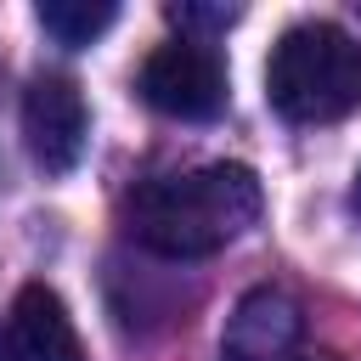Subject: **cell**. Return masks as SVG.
Wrapping results in <instances>:
<instances>
[{
    "label": "cell",
    "instance_id": "3",
    "mask_svg": "<svg viewBox=\"0 0 361 361\" xmlns=\"http://www.w3.org/2000/svg\"><path fill=\"white\" fill-rule=\"evenodd\" d=\"M135 85H141L147 107H158L164 118H180V124H209L226 113V56L203 34L164 39L141 62Z\"/></svg>",
    "mask_w": 361,
    "mask_h": 361
},
{
    "label": "cell",
    "instance_id": "8",
    "mask_svg": "<svg viewBox=\"0 0 361 361\" xmlns=\"http://www.w3.org/2000/svg\"><path fill=\"white\" fill-rule=\"evenodd\" d=\"M350 209H355V220H361V169H355V186H350Z\"/></svg>",
    "mask_w": 361,
    "mask_h": 361
},
{
    "label": "cell",
    "instance_id": "9",
    "mask_svg": "<svg viewBox=\"0 0 361 361\" xmlns=\"http://www.w3.org/2000/svg\"><path fill=\"white\" fill-rule=\"evenodd\" d=\"M293 361H322V355H293Z\"/></svg>",
    "mask_w": 361,
    "mask_h": 361
},
{
    "label": "cell",
    "instance_id": "1",
    "mask_svg": "<svg viewBox=\"0 0 361 361\" xmlns=\"http://www.w3.org/2000/svg\"><path fill=\"white\" fill-rule=\"evenodd\" d=\"M265 209L259 175L248 164H197L180 175H152L130 197V237L164 259H209L237 243Z\"/></svg>",
    "mask_w": 361,
    "mask_h": 361
},
{
    "label": "cell",
    "instance_id": "6",
    "mask_svg": "<svg viewBox=\"0 0 361 361\" xmlns=\"http://www.w3.org/2000/svg\"><path fill=\"white\" fill-rule=\"evenodd\" d=\"M299 305L282 288H248L237 299V310L226 316L220 333V355L226 361H293L299 344Z\"/></svg>",
    "mask_w": 361,
    "mask_h": 361
},
{
    "label": "cell",
    "instance_id": "4",
    "mask_svg": "<svg viewBox=\"0 0 361 361\" xmlns=\"http://www.w3.org/2000/svg\"><path fill=\"white\" fill-rule=\"evenodd\" d=\"M23 135H28V152H34V164L45 175H68L85 158V141H90L85 90L68 73L28 79V90H23Z\"/></svg>",
    "mask_w": 361,
    "mask_h": 361
},
{
    "label": "cell",
    "instance_id": "2",
    "mask_svg": "<svg viewBox=\"0 0 361 361\" xmlns=\"http://www.w3.org/2000/svg\"><path fill=\"white\" fill-rule=\"evenodd\" d=\"M265 96L288 124H338L361 107V39L338 23H293L265 62Z\"/></svg>",
    "mask_w": 361,
    "mask_h": 361
},
{
    "label": "cell",
    "instance_id": "7",
    "mask_svg": "<svg viewBox=\"0 0 361 361\" xmlns=\"http://www.w3.org/2000/svg\"><path fill=\"white\" fill-rule=\"evenodd\" d=\"M34 17H39V28H45L56 45L79 51V45L102 39V34L118 23V6H113V0H39Z\"/></svg>",
    "mask_w": 361,
    "mask_h": 361
},
{
    "label": "cell",
    "instance_id": "5",
    "mask_svg": "<svg viewBox=\"0 0 361 361\" xmlns=\"http://www.w3.org/2000/svg\"><path fill=\"white\" fill-rule=\"evenodd\" d=\"M0 361H85L79 327L56 288H45V282L17 288V299L0 322Z\"/></svg>",
    "mask_w": 361,
    "mask_h": 361
}]
</instances>
